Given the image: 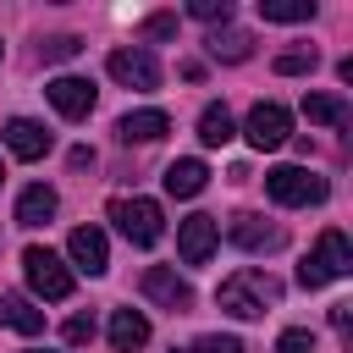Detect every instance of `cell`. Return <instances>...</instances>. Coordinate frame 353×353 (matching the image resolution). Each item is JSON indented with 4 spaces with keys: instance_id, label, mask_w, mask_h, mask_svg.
Wrapping results in <instances>:
<instances>
[{
    "instance_id": "cell-13",
    "label": "cell",
    "mask_w": 353,
    "mask_h": 353,
    "mask_svg": "<svg viewBox=\"0 0 353 353\" xmlns=\"http://www.w3.org/2000/svg\"><path fill=\"white\" fill-rule=\"evenodd\" d=\"M6 149L17 160H39V154H50V127L33 121V116H11L6 121Z\"/></svg>"
},
{
    "instance_id": "cell-18",
    "label": "cell",
    "mask_w": 353,
    "mask_h": 353,
    "mask_svg": "<svg viewBox=\"0 0 353 353\" xmlns=\"http://www.w3.org/2000/svg\"><path fill=\"white\" fill-rule=\"evenodd\" d=\"M160 182H165V193H171V199H193V193H204L210 171H204V160H171Z\"/></svg>"
},
{
    "instance_id": "cell-24",
    "label": "cell",
    "mask_w": 353,
    "mask_h": 353,
    "mask_svg": "<svg viewBox=\"0 0 353 353\" xmlns=\"http://www.w3.org/2000/svg\"><path fill=\"white\" fill-rule=\"evenodd\" d=\"M314 66H320L314 44H309V50H287V55H276V72H281V77H298V72H314Z\"/></svg>"
},
{
    "instance_id": "cell-16",
    "label": "cell",
    "mask_w": 353,
    "mask_h": 353,
    "mask_svg": "<svg viewBox=\"0 0 353 353\" xmlns=\"http://www.w3.org/2000/svg\"><path fill=\"white\" fill-rule=\"evenodd\" d=\"M55 210H61L55 188H50V182H33V188H22V199H17V226H44Z\"/></svg>"
},
{
    "instance_id": "cell-8",
    "label": "cell",
    "mask_w": 353,
    "mask_h": 353,
    "mask_svg": "<svg viewBox=\"0 0 353 353\" xmlns=\"http://www.w3.org/2000/svg\"><path fill=\"white\" fill-rule=\"evenodd\" d=\"M105 72H110L116 83H127V88H160V66H154V55H149L143 44H121V50H110Z\"/></svg>"
},
{
    "instance_id": "cell-29",
    "label": "cell",
    "mask_w": 353,
    "mask_h": 353,
    "mask_svg": "<svg viewBox=\"0 0 353 353\" xmlns=\"http://www.w3.org/2000/svg\"><path fill=\"white\" fill-rule=\"evenodd\" d=\"M193 353H243V342H237V336L210 331V336H199V342H193Z\"/></svg>"
},
{
    "instance_id": "cell-33",
    "label": "cell",
    "mask_w": 353,
    "mask_h": 353,
    "mask_svg": "<svg viewBox=\"0 0 353 353\" xmlns=\"http://www.w3.org/2000/svg\"><path fill=\"white\" fill-rule=\"evenodd\" d=\"M0 176H6V171H0Z\"/></svg>"
},
{
    "instance_id": "cell-14",
    "label": "cell",
    "mask_w": 353,
    "mask_h": 353,
    "mask_svg": "<svg viewBox=\"0 0 353 353\" xmlns=\"http://www.w3.org/2000/svg\"><path fill=\"white\" fill-rule=\"evenodd\" d=\"M171 132V116L165 110H127L121 121H116V138L121 143H154V138H165Z\"/></svg>"
},
{
    "instance_id": "cell-28",
    "label": "cell",
    "mask_w": 353,
    "mask_h": 353,
    "mask_svg": "<svg viewBox=\"0 0 353 353\" xmlns=\"http://www.w3.org/2000/svg\"><path fill=\"white\" fill-rule=\"evenodd\" d=\"M61 336H66L72 347H83V342H94V314H72V320L61 325Z\"/></svg>"
},
{
    "instance_id": "cell-17",
    "label": "cell",
    "mask_w": 353,
    "mask_h": 353,
    "mask_svg": "<svg viewBox=\"0 0 353 353\" xmlns=\"http://www.w3.org/2000/svg\"><path fill=\"white\" fill-rule=\"evenodd\" d=\"M0 325H11L22 336H39L44 331V309H33V298H22V292H0Z\"/></svg>"
},
{
    "instance_id": "cell-9",
    "label": "cell",
    "mask_w": 353,
    "mask_h": 353,
    "mask_svg": "<svg viewBox=\"0 0 353 353\" xmlns=\"http://www.w3.org/2000/svg\"><path fill=\"white\" fill-rule=\"evenodd\" d=\"M44 94H50V105H55L66 121H83V116L94 110V99H99V88H94L88 77H72V72H66V77H50Z\"/></svg>"
},
{
    "instance_id": "cell-22",
    "label": "cell",
    "mask_w": 353,
    "mask_h": 353,
    "mask_svg": "<svg viewBox=\"0 0 353 353\" xmlns=\"http://www.w3.org/2000/svg\"><path fill=\"white\" fill-rule=\"evenodd\" d=\"M259 17L265 22H309L314 0H259Z\"/></svg>"
},
{
    "instance_id": "cell-10",
    "label": "cell",
    "mask_w": 353,
    "mask_h": 353,
    "mask_svg": "<svg viewBox=\"0 0 353 353\" xmlns=\"http://www.w3.org/2000/svg\"><path fill=\"white\" fill-rule=\"evenodd\" d=\"M215 243H221L215 215H188V221L176 226V254H182V265H204V259L215 254Z\"/></svg>"
},
{
    "instance_id": "cell-21",
    "label": "cell",
    "mask_w": 353,
    "mask_h": 353,
    "mask_svg": "<svg viewBox=\"0 0 353 353\" xmlns=\"http://www.w3.org/2000/svg\"><path fill=\"white\" fill-rule=\"evenodd\" d=\"M303 116L320 127H347V99L336 94H303Z\"/></svg>"
},
{
    "instance_id": "cell-5",
    "label": "cell",
    "mask_w": 353,
    "mask_h": 353,
    "mask_svg": "<svg viewBox=\"0 0 353 353\" xmlns=\"http://www.w3.org/2000/svg\"><path fill=\"white\" fill-rule=\"evenodd\" d=\"M22 276H28V287H33L39 298H50V303L72 298V270H66V259L50 254V248H39V243L22 248Z\"/></svg>"
},
{
    "instance_id": "cell-27",
    "label": "cell",
    "mask_w": 353,
    "mask_h": 353,
    "mask_svg": "<svg viewBox=\"0 0 353 353\" xmlns=\"http://www.w3.org/2000/svg\"><path fill=\"white\" fill-rule=\"evenodd\" d=\"M143 39H176V11H154V17H143Z\"/></svg>"
},
{
    "instance_id": "cell-3",
    "label": "cell",
    "mask_w": 353,
    "mask_h": 353,
    "mask_svg": "<svg viewBox=\"0 0 353 353\" xmlns=\"http://www.w3.org/2000/svg\"><path fill=\"white\" fill-rule=\"evenodd\" d=\"M110 221H116V232L132 243V248H154L160 243V232H165V215H160V204L154 199H110Z\"/></svg>"
},
{
    "instance_id": "cell-19",
    "label": "cell",
    "mask_w": 353,
    "mask_h": 353,
    "mask_svg": "<svg viewBox=\"0 0 353 353\" xmlns=\"http://www.w3.org/2000/svg\"><path fill=\"white\" fill-rule=\"evenodd\" d=\"M143 342H149V320L138 309H116L110 314V347L116 353H138Z\"/></svg>"
},
{
    "instance_id": "cell-31",
    "label": "cell",
    "mask_w": 353,
    "mask_h": 353,
    "mask_svg": "<svg viewBox=\"0 0 353 353\" xmlns=\"http://www.w3.org/2000/svg\"><path fill=\"white\" fill-rule=\"evenodd\" d=\"M0 55H6V44H0Z\"/></svg>"
},
{
    "instance_id": "cell-25",
    "label": "cell",
    "mask_w": 353,
    "mask_h": 353,
    "mask_svg": "<svg viewBox=\"0 0 353 353\" xmlns=\"http://www.w3.org/2000/svg\"><path fill=\"white\" fill-rule=\"evenodd\" d=\"M320 342H314V331H303V325H287L281 336H276V353H314Z\"/></svg>"
},
{
    "instance_id": "cell-2",
    "label": "cell",
    "mask_w": 353,
    "mask_h": 353,
    "mask_svg": "<svg viewBox=\"0 0 353 353\" xmlns=\"http://www.w3.org/2000/svg\"><path fill=\"white\" fill-rule=\"evenodd\" d=\"M353 270V248H347V237L336 232V226H325L320 232V243H314V254H303V265H298V287H325V281H342Z\"/></svg>"
},
{
    "instance_id": "cell-23",
    "label": "cell",
    "mask_w": 353,
    "mask_h": 353,
    "mask_svg": "<svg viewBox=\"0 0 353 353\" xmlns=\"http://www.w3.org/2000/svg\"><path fill=\"white\" fill-rule=\"evenodd\" d=\"M39 55H44V61H72V55H83V39H77V33H50V39L39 44Z\"/></svg>"
},
{
    "instance_id": "cell-1",
    "label": "cell",
    "mask_w": 353,
    "mask_h": 353,
    "mask_svg": "<svg viewBox=\"0 0 353 353\" xmlns=\"http://www.w3.org/2000/svg\"><path fill=\"white\" fill-rule=\"evenodd\" d=\"M215 303H221L226 314H237V320H259L265 309L281 303V281H276L270 270H232V276L215 287Z\"/></svg>"
},
{
    "instance_id": "cell-6",
    "label": "cell",
    "mask_w": 353,
    "mask_h": 353,
    "mask_svg": "<svg viewBox=\"0 0 353 353\" xmlns=\"http://www.w3.org/2000/svg\"><path fill=\"white\" fill-rule=\"evenodd\" d=\"M243 138H248L254 149H281V143L292 138V116H287L276 99H259V105L248 110V121H243Z\"/></svg>"
},
{
    "instance_id": "cell-11",
    "label": "cell",
    "mask_w": 353,
    "mask_h": 353,
    "mask_svg": "<svg viewBox=\"0 0 353 353\" xmlns=\"http://www.w3.org/2000/svg\"><path fill=\"white\" fill-rule=\"evenodd\" d=\"M66 254H72V265L88 270V276H105V270H110V248H105V232H99V226H77V232L66 237Z\"/></svg>"
},
{
    "instance_id": "cell-26",
    "label": "cell",
    "mask_w": 353,
    "mask_h": 353,
    "mask_svg": "<svg viewBox=\"0 0 353 353\" xmlns=\"http://www.w3.org/2000/svg\"><path fill=\"white\" fill-rule=\"evenodd\" d=\"M188 17H199V22H221V28H226V22H232V0H193Z\"/></svg>"
},
{
    "instance_id": "cell-7",
    "label": "cell",
    "mask_w": 353,
    "mask_h": 353,
    "mask_svg": "<svg viewBox=\"0 0 353 353\" xmlns=\"http://www.w3.org/2000/svg\"><path fill=\"white\" fill-rule=\"evenodd\" d=\"M226 237L243 248V254H276L281 243H287V232L276 226V221H265V215H254V210H243V215H232L226 221Z\"/></svg>"
},
{
    "instance_id": "cell-20",
    "label": "cell",
    "mask_w": 353,
    "mask_h": 353,
    "mask_svg": "<svg viewBox=\"0 0 353 353\" xmlns=\"http://www.w3.org/2000/svg\"><path fill=\"white\" fill-rule=\"evenodd\" d=\"M232 138H237L232 110H226V105H204V116H199V143H204V149H221V143H232Z\"/></svg>"
},
{
    "instance_id": "cell-30",
    "label": "cell",
    "mask_w": 353,
    "mask_h": 353,
    "mask_svg": "<svg viewBox=\"0 0 353 353\" xmlns=\"http://www.w3.org/2000/svg\"><path fill=\"white\" fill-rule=\"evenodd\" d=\"M331 325L342 342H353V303H331Z\"/></svg>"
},
{
    "instance_id": "cell-32",
    "label": "cell",
    "mask_w": 353,
    "mask_h": 353,
    "mask_svg": "<svg viewBox=\"0 0 353 353\" xmlns=\"http://www.w3.org/2000/svg\"><path fill=\"white\" fill-rule=\"evenodd\" d=\"M33 353H44V347H33Z\"/></svg>"
},
{
    "instance_id": "cell-4",
    "label": "cell",
    "mask_w": 353,
    "mask_h": 353,
    "mask_svg": "<svg viewBox=\"0 0 353 353\" xmlns=\"http://www.w3.org/2000/svg\"><path fill=\"white\" fill-rule=\"evenodd\" d=\"M265 193L276 199V204H287V210H298V204H325V176H314L309 165H276V171H265Z\"/></svg>"
},
{
    "instance_id": "cell-15",
    "label": "cell",
    "mask_w": 353,
    "mask_h": 353,
    "mask_svg": "<svg viewBox=\"0 0 353 353\" xmlns=\"http://www.w3.org/2000/svg\"><path fill=\"white\" fill-rule=\"evenodd\" d=\"M204 50H210V61L237 66V61H248V55H254V33H248V28H215V33L204 39Z\"/></svg>"
},
{
    "instance_id": "cell-12",
    "label": "cell",
    "mask_w": 353,
    "mask_h": 353,
    "mask_svg": "<svg viewBox=\"0 0 353 353\" xmlns=\"http://www.w3.org/2000/svg\"><path fill=\"white\" fill-rule=\"evenodd\" d=\"M143 292H149L154 303L176 309V314H182V309H193V287H188L171 265H149V270H143Z\"/></svg>"
}]
</instances>
